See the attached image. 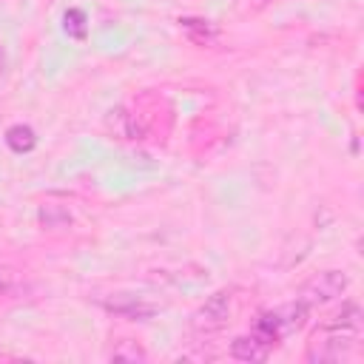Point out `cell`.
Returning a JSON list of instances; mask_svg holds the SVG:
<instances>
[{"label":"cell","instance_id":"3957f363","mask_svg":"<svg viewBox=\"0 0 364 364\" xmlns=\"http://www.w3.org/2000/svg\"><path fill=\"white\" fill-rule=\"evenodd\" d=\"M347 284H350L347 273H341V270H324V273H318L316 279H310L301 287V301L304 304H327V301L338 299L347 290Z\"/></svg>","mask_w":364,"mask_h":364},{"label":"cell","instance_id":"ba28073f","mask_svg":"<svg viewBox=\"0 0 364 364\" xmlns=\"http://www.w3.org/2000/svg\"><path fill=\"white\" fill-rule=\"evenodd\" d=\"M63 28H65V34H68V37H77V40H82V37L88 34V26H85V14H82L80 9H68V11H65V17H63Z\"/></svg>","mask_w":364,"mask_h":364},{"label":"cell","instance_id":"9c48e42d","mask_svg":"<svg viewBox=\"0 0 364 364\" xmlns=\"http://www.w3.org/2000/svg\"><path fill=\"white\" fill-rule=\"evenodd\" d=\"M111 361H145V350L136 344V341H122L119 347H114L111 353Z\"/></svg>","mask_w":364,"mask_h":364},{"label":"cell","instance_id":"5b68a950","mask_svg":"<svg viewBox=\"0 0 364 364\" xmlns=\"http://www.w3.org/2000/svg\"><path fill=\"white\" fill-rule=\"evenodd\" d=\"M230 355L236 361H264L270 355V341L262 338L259 333H250V336H239L233 338L230 344Z\"/></svg>","mask_w":364,"mask_h":364},{"label":"cell","instance_id":"52a82bcc","mask_svg":"<svg viewBox=\"0 0 364 364\" xmlns=\"http://www.w3.org/2000/svg\"><path fill=\"white\" fill-rule=\"evenodd\" d=\"M37 216H40V225L48 228V230H60V228L71 225V213L63 205H43Z\"/></svg>","mask_w":364,"mask_h":364},{"label":"cell","instance_id":"7a4b0ae2","mask_svg":"<svg viewBox=\"0 0 364 364\" xmlns=\"http://www.w3.org/2000/svg\"><path fill=\"white\" fill-rule=\"evenodd\" d=\"M304 318H307V304L299 299V301H290V304H282V307H276V310L262 313V316L256 318L253 333H259L262 338H267V341L273 344V341H279V338L296 333V330L304 324Z\"/></svg>","mask_w":364,"mask_h":364},{"label":"cell","instance_id":"8992f818","mask_svg":"<svg viewBox=\"0 0 364 364\" xmlns=\"http://www.w3.org/2000/svg\"><path fill=\"white\" fill-rule=\"evenodd\" d=\"M6 145H9L14 154H26V151H31V148L37 145V136H34V131H31L28 125H11V128L6 131Z\"/></svg>","mask_w":364,"mask_h":364},{"label":"cell","instance_id":"6da1fadb","mask_svg":"<svg viewBox=\"0 0 364 364\" xmlns=\"http://www.w3.org/2000/svg\"><path fill=\"white\" fill-rule=\"evenodd\" d=\"M355 341H358V330H344V327L321 324V330L316 333V338L307 347V361H313V364L344 361L355 350Z\"/></svg>","mask_w":364,"mask_h":364},{"label":"cell","instance_id":"8fae6325","mask_svg":"<svg viewBox=\"0 0 364 364\" xmlns=\"http://www.w3.org/2000/svg\"><path fill=\"white\" fill-rule=\"evenodd\" d=\"M0 68H3V48H0Z\"/></svg>","mask_w":364,"mask_h":364},{"label":"cell","instance_id":"30bf717a","mask_svg":"<svg viewBox=\"0 0 364 364\" xmlns=\"http://www.w3.org/2000/svg\"><path fill=\"white\" fill-rule=\"evenodd\" d=\"M11 282H14L11 270H3V267H0V293H6V290L11 287Z\"/></svg>","mask_w":364,"mask_h":364},{"label":"cell","instance_id":"277c9868","mask_svg":"<svg viewBox=\"0 0 364 364\" xmlns=\"http://www.w3.org/2000/svg\"><path fill=\"white\" fill-rule=\"evenodd\" d=\"M228 316H230V293L222 290V293H213V296L193 313L191 324H193L196 333H213V330L225 327Z\"/></svg>","mask_w":364,"mask_h":364}]
</instances>
